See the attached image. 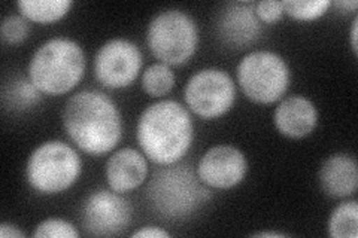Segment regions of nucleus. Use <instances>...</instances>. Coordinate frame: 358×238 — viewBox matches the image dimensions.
<instances>
[{"instance_id":"20e7f679","label":"nucleus","mask_w":358,"mask_h":238,"mask_svg":"<svg viewBox=\"0 0 358 238\" xmlns=\"http://www.w3.org/2000/svg\"><path fill=\"white\" fill-rule=\"evenodd\" d=\"M85 54L69 38L43 42L29 63V79L42 94L62 96L72 91L85 73Z\"/></svg>"},{"instance_id":"a878e982","label":"nucleus","mask_w":358,"mask_h":238,"mask_svg":"<svg viewBox=\"0 0 358 238\" xmlns=\"http://www.w3.org/2000/svg\"><path fill=\"white\" fill-rule=\"evenodd\" d=\"M357 29H358V17H355L354 18V21H352V27H351V48H352V51H354V54L357 55V52H358V50H357Z\"/></svg>"},{"instance_id":"bb28decb","label":"nucleus","mask_w":358,"mask_h":238,"mask_svg":"<svg viewBox=\"0 0 358 238\" xmlns=\"http://www.w3.org/2000/svg\"><path fill=\"white\" fill-rule=\"evenodd\" d=\"M334 6L346 9V10H354L358 8V2L357 0H338V2H334Z\"/></svg>"},{"instance_id":"39448f33","label":"nucleus","mask_w":358,"mask_h":238,"mask_svg":"<svg viewBox=\"0 0 358 238\" xmlns=\"http://www.w3.org/2000/svg\"><path fill=\"white\" fill-rule=\"evenodd\" d=\"M83 173V163L71 144L48 140L29 156L26 179L33 191L42 195H57L73 186Z\"/></svg>"},{"instance_id":"2eb2a0df","label":"nucleus","mask_w":358,"mask_h":238,"mask_svg":"<svg viewBox=\"0 0 358 238\" xmlns=\"http://www.w3.org/2000/svg\"><path fill=\"white\" fill-rule=\"evenodd\" d=\"M318 180L322 192L329 197H351L358 186L357 161L346 154H334L321 164Z\"/></svg>"},{"instance_id":"4be33fe9","label":"nucleus","mask_w":358,"mask_h":238,"mask_svg":"<svg viewBox=\"0 0 358 238\" xmlns=\"http://www.w3.org/2000/svg\"><path fill=\"white\" fill-rule=\"evenodd\" d=\"M33 237L43 238V237H52V238H78L80 232L75 228L72 223H69L64 219L59 218H50L42 221L35 231H33Z\"/></svg>"},{"instance_id":"f8f14e48","label":"nucleus","mask_w":358,"mask_h":238,"mask_svg":"<svg viewBox=\"0 0 358 238\" xmlns=\"http://www.w3.org/2000/svg\"><path fill=\"white\" fill-rule=\"evenodd\" d=\"M220 40L233 50H246L263 35V22L255 15V2H230L217 18Z\"/></svg>"},{"instance_id":"dca6fc26","label":"nucleus","mask_w":358,"mask_h":238,"mask_svg":"<svg viewBox=\"0 0 358 238\" xmlns=\"http://www.w3.org/2000/svg\"><path fill=\"white\" fill-rule=\"evenodd\" d=\"M21 15L38 24L60 21L72 8L71 0H20L17 3Z\"/></svg>"},{"instance_id":"b1692460","label":"nucleus","mask_w":358,"mask_h":238,"mask_svg":"<svg viewBox=\"0 0 358 238\" xmlns=\"http://www.w3.org/2000/svg\"><path fill=\"white\" fill-rule=\"evenodd\" d=\"M133 237L134 238H167L171 237V234L166 230L155 228V226H145V228H141L136 232H133Z\"/></svg>"},{"instance_id":"5701e85b","label":"nucleus","mask_w":358,"mask_h":238,"mask_svg":"<svg viewBox=\"0 0 358 238\" xmlns=\"http://www.w3.org/2000/svg\"><path fill=\"white\" fill-rule=\"evenodd\" d=\"M284 14V2H278V0L255 2V15L264 24H273V22L281 20Z\"/></svg>"},{"instance_id":"4468645a","label":"nucleus","mask_w":358,"mask_h":238,"mask_svg":"<svg viewBox=\"0 0 358 238\" xmlns=\"http://www.w3.org/2000/svg\"><path fill=\"white\" fill-rule=\"evenodd\" d=\"M276 130L285 137L301 139L317 127L318 112L315 105L303 96L282 98L273 113Z\"/></svg>"},{"instance_id":"393cba45","label":"nucleus","mask_w":358,"mask_h":238,"mask_svg":"<svg viewBox=\"0 0 358 238\" xmlns=\"http://www.w3.org/2000/svg\"><path fill=\"white\" fill-rule=\"evenodd\" d=\"M24 235L26 234L20 231L13 223H9V222L0 223V237L2 238H22Z\"/></svg>"},{"instance_id":"423d86ee","label":"nucleus","mask_w":358,"mask_h":238,"mask_svg":"<svg viewBox=\"0 0 358 238\" xmlns=\"http://www.w3.org/2000/svg\"><path fill=\"white\" fill-rule=\"evenodd\" d=\"M147 43L157 60L167 66H182L197 50L196 21L181 9L162 10L150 22Z\"/></svg>"},{"instance_id":"f03ea898","label":"nucleus","mask_w":358,"mask_h":238,"mask_svg":"<svg viewBox=\"0 0 358 238\" xmlns=\"http://www.w3.org/2000/svg\"><path fill=\"white\" fill-rule=\"evenodd\" d=\"M136 139L150 161L159 165H172L181 161L192 147L194 122L181 103L160 100L141 113Z\"/></svg>"},{"instance_id":"f3484780","label":"nucleus","mask_w":358,"mask_h":238,"mask_svg":"<svg viewBox=\"0 0 358 238\" xmlns=\"http://www.w3.org/2000/svg\"><path fill=\"white\" fill-rule=\"evenodd\" d=\"M42 93L31 84L30 79H14L13 84L3 88V106L9 110L24 112L41 103Z\"/></svg>"},{"instance_id":"cd10ccee","label":"nucleus","mask_w":358,"mask_h":238,"mask_svg":"<svg viewBox=\"0 0 358 238\" xmlns=\"http://www.w3.org/2000/svg\"><path fill=\"white\" fill-rule=\"evenodd\" d=\"M254 237H263V238H264V237H275V238H276V237H285V234L273 232V231H268V232H267V231H262V232H255Z\"/></svg>"},{"instance_id":"f257e3e1","label":"nucleus","mask_w":358,"mask_h":238,"mask_svg":"<svg viewBox=\"0 0 358 238\" xmlns=\"http://www.w3.org/2000/svg\"><path fill=\"white\" fill-rule=\"evenodd\" d=\"M63 126L69 139L93 156L115 149L122 137V117L115 101L94 89H84L67 100Z\"/></svg>"},{"instance_id":"412c9836","label":"nucleus","mask_w":358,"mask_h":238,"mask_svg":"<svg viewBox=\"0 0 358 238\" xmlns=\"http://www.w3.org/2000/svg\"><path fill=\"white\" fill-rule=\"evenodd\" d=\"M30 35L29 20L22 15H8L0 26V36L9 45H18L24 42Z\"/></svg>"},{"instance_id":"9b49d317","label":"nucleus","mask_w":358,"mask_h":238,"mask_svg":"<svg viewBox=\"0 0 358 238\" xmlns=\"http://www.w3.org/2000/svg\"><path fill=\"white\" fill-rule=\"evenodd\" d=\"M248 161L242 151L231 144L212 146L197 164L201 184L214 189H231L243 182Z\"/></svg>"},{"instance_id":"a211bd4d","label":"nucleus","mask_w":358,"mask_h":238,"mask_svg":"<svg viewBox=\"0 0 358 238\" xmlns=\"http://www.w3.org/2000/svg\"><path fill=\"white\" fill-rule=\"evenodd\" d=\"M329 235L333 238L358 237V202L348 200L341 202L329 219Z\"/></svg>"},{"instance_id":"7ed1b4c3","label":"nucleus","mask_w":358,"mask_h":238,"mask_svg":"<svg viewBox=\"0 0 358 238\" xmlns=\"http://www.w3.org/2000/svg\"><path fill=\"white\" fill-rule=\"evenodd\" d=\"M145 197L150 207L166 221L189 218L210 198V191L200 182L197 173L187 164L166 165L157 170Z\"/></svg>"},{"instance_id":"6e6552de","label":"nucleus","mask_w":358,"mask_h":238,"mask_svg":"<svg viewBox=\"0 0 358 238\" xmlns=\"http://www.w3.org/2000/svg\"><path fill=\"white\" fill-rule=\"evenodd\" d=\"M188 109L203 119H217L226 115L236 100V84L222 69L209 67L196 72L184 88Z\"/></svg>"},{"instance_id":"0eeeda50","label":"nucleus","mask_w":358,"mask_h":238,"mask_svg":"<svg viewBox=\"0 0 358 238\" xmlns=\"http://www.w3.org/2000/svg\"><path fill=\"white\" fill-rule=\"evenodd\" d=\"M242 93L254 103L272 105L282 100L291 81V72L281 55L272 51H252L238 66Z\"/></svg>"},{"instance_id":"9d476101","label":"nucleus","mask_w":358,"mask_h":238,"mask_svg":"<svg viewBox=\"0 0 358 238\" xmlns=\"http://www.w3.org/2000/svg\"><path fill=\"white\" fill-rule=\"evenodd\" d=\"M130 202L115 191L92 192L81 209V223L88 235L114 237L124 232L131 222Z\"/></svg>"},{"instance_id":"ddd939ff","label":"nucleus","mask_w":358,"mask_h":238,"mask_svg":"<svg viewBox=\"0 0 358 238\" xmlns=\"http://www.w3.org/2000/svg\"><path fill=\"white\" fill-rule=\"evenodd\" d=\"M105 176L112 191L118 194H127L139 188L147 179V156L133 147H122L110 155L106 163Z\"/></svg>"},{"instance_id":"1a4fd4ad","label":"nucleus","mask_w":358,"mask_h":238,"mask_svg":"<svg viewBox=\"0 0 358 238\" xmlns=\"http://www.w3.org/2000/svg\"><path fill=\"white\" fill-rule=\"evenodd\" d=\"M142 63V52L136 43L115 38L99 48L94 57V76L106 88H127L136 81Z\"/></svg>"},{"instance_id":"aec40b11","label":"nucleus","mask_w":358,"mask_h":238,"mask_svg":"<svg viewBox=\"0 0 358 238\" xmlns=\"http://www.w3.org/2000/svg\"><path fill=\"white\" fill-rule=\"evenodd\" d=\"M330 6V0H285L284 13L297 21H313L326 14Z\"/></svg>"},{"instance_id":"6ab92c4d","label":"nucleus","mask_w":358,"mask_h":238,"mask_svg":"<svg viewBox=\"0 0 358 238\" xmlns=\"http://www.w3.org/2000/svg\"><path fill=\"white\" fill-rule=\"evenodd\" d=\"M175 87V73L171 66L164 63H154L145 69L142 75L143 91L151 97H163L169 94Z\"/></svg>"}]
</instances>
